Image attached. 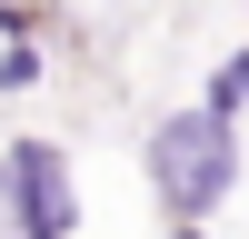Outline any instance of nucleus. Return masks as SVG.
<instances>
[{"label": "nucleus", "mask_w": 249, "mask_h": 239, "mask_svg": "<svg viewBox=\"0 0 249 239\" xmlns=\"http://www.w3.org/2000/svg\"><path fill=\"white\" fill-rule=\"evenodd\" d=\"M140 170H150L160 219H219V209L239 199V170H249L239 120H219V110H199V100H179V110H160V120H150Z\"/></svg>", "instance_id": "obj_1"}, {"label": "nucleus", "mask_w": 249, "mask_h": 239, "mask_svg": "<svg viewBox=\"0 0 249 239\" xmlns=\"http://www.w3.org/2000/svg\"><path fill=\"white\" fill-rule=\"evenodd\" d=\"M0 229L10 239H80V170L60 139L20 130L0 150Z\"/></svg>", "instance_id": "obj_2"}, {"label": "nucleus", "mask_w": 249, "mask_h": 239, "mask_svg": "<svg viewBox=\"0 0 249 239\" xmlns=\"http://www.w3.org/2000/svg\"><path fill=\"white\" fill-rule=\"evenodd\" d=\"M199 110H219V120H249V40H239V50H219L210 70H199Z\"/></svg>", "instance_id": "obj_3"}, {"label": "nucleus", "mask_w": 249, "mask_h": 239, "mask_svg": "<svg viewBox=\"0 0 249 239\" xmlns=\"http://www.w3.org/2000/svg\"><path fill=\"white\" fill-rule=\"evenodd\" d=\"M30 80H40V40H10V50H0V90L20 100V90H30Z\"/></svg>", "instance_id": "obj_4"}, {"label": "nucleus", "mask_w": 249, "mask_h": 239, "mask_svg": "<svg viewBox=\"0 0 249 239\" xmlns=\"http://www.w3.org/2000/svg\"><path fill=\"white\" fill-rule=\"evenodd\" d=\"M170 239H210V219H170Z\"/></svg>", "instance_id": "obj_5"}]
</instances>
